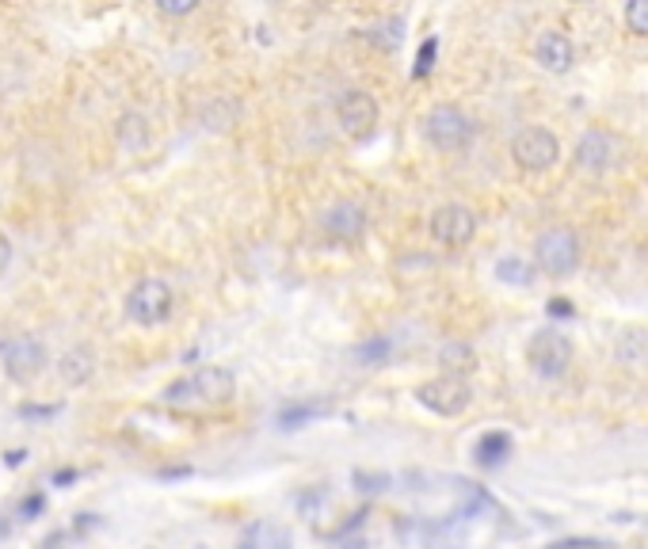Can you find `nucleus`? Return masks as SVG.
<instances>
[{
  "label": "nucleus",
  "mask_w": 648,
  "mask_h": 549,
  "mask_svg": "<svg viewBox=\"0 0 648 549\" xmlns=\"http://www.w3.org/2000/svg\"><path fill=\"white\" fill-rule=\"evenodd\" d=\"M579 256H584V244H579L576 229L557 225L546 229V233L534 241V267L541 274H553V279H564L579 267Z\"/></svg>",
  "instance_id": "obj_2"
},
{
  "label": "nucleus",
  "mask_w": 648,
  "mask_h": 549,
  "mask_svg": "<svg viewBox=\"0 0 648 549\" xmlns=\"http://www.w3.org/2000/svg\"><path fill=\"white\" fill-rule=\"evenodd\" d=\"M172 305H175V297H172V286H168L164 279H137L134 286H130V294H126V317L134 320V325H142V328H157V325H164L168 317H172Z\"/></svg>",
  "instance_id": "obj_5"
},
{
  "label": "nucleus",
  "mask_w": 648,
  "mask_h": 549,
  "mask_svg": "<svg viewBox=\"0 0 648 549\" xmlns=\"http://www.w3.org/2000/svg\"><path fill=\"white\" fill-rule=\"evenodd\" d=\"M579 4H584V0H579Z\"/></svg>",
  "instance_id": "obj_28"
},
{
  "label": "nucleus",
  "mask_w": 648,
  "mask_h": 549,
  "mask_svg": "<svg viewBox=\"0 0 648 549\" xmlns=\"http://www.w3.org/2000/svg\"><path fill=\"white\" fill-rule=\"evenodd\" d=\"M320 412H325V404H320V408H309V404H294V408L282 412L279 424L286 427V431H294V427L302 424V419H313V416H320Z\"/></svg>",
  "instance_id": "obj_19"
},
{
  "label": "nucleus",
  "mask_w": 648,
  "mask_h": 549,
  "mask_svg": "<svg viewBox=\"0 0 648 549\" xmlns=\"http://www.w3.org/2000/svg\"><path fill=\"white\" fill-rule=\"evenodd\" d=\"M320 229H325V236H332V241L355 244L363 241L366 233V210L358 203H335L320 213Z\"/></svg>",
  "instance_id": "obj_12"
},
{
  "label": "nucleus",
  "mask_w": 648,
  "mask_h": 549,
  "mask_svg": "<svg viewBox=\"0 0 648 549\" xmlns=\"http://www.w3.org/2000/svg\"><path fill=\"white\" fill-rule=\"evenodd\" d=\"M198 4H203V0H157V8L168 20H183V15H191Z\"/></svg>",
  "instance_id": "obj_21"
},
{
  "label": "nucleus",
  "mask_w": 648,
  "mask_h": 549,
  "mask_svg": "<svg viewBox=\"0 0 648 549\" xmlns=\"http://www.w3.org/2000/svg\"><path fill=\"white\" fill-rule=\"evenodd\" d=\"M424 134H427V142H431L435 149L462 152V149H469L473 137H477V122H473L469 114L462 111V107L442 103V107H431V111H427Z\"/></svg>",
  "instance_id": "obj_3"
},
{
  "label": "nucleus",
  "mask_w": 648,
  "mask_h": 549,
  "mask_svg": "<svg viewBox=\"0 0 648 549\" xmlns=\"http://www.w3.org/2000/svg\"><path fill=\"white\" fill-rule=\"evenodd\" d=\"M625 27L633 35H648V0H625Z\"/></svg>",
  "instance_id": "obj_18"
},
{
  "label": "nucleus",
  "mask_w": 648,
  "mask_h": 549,
  "mask_svg": "<svg viewBox=\"0 0 648 549\" xmlns=\"http://www.w3.org/2000/svg\"><path fill=\"white\" fill-rule=\"evenodd\" d=\"M508 454H511V439H508L503 431H492V435H485V439L477 442V462H480V465L503 462Z\"/></svg>",
  "instance_id": "obj_17"
},
{
  "label": "nucleus",
  "mask_w": 648,
  "mask_h": 549,
  "mask_svg": "<svg viewBox=\"0 0 648 549\" xmlns=\"http://www.w3.org/2000/svg\"><path fill=\"white\" fill-rule=\"evenodd\" d=\"M42 496H27V500H23L20 503V518H35L38 515V511H42Z\"/></svg>",
  "instance_id": "obj_23"
},
{
  "label": "nucleus",
  "mask_w": 648,
  "mask_h": 549,
  "mask_svg": "<svg viewBox=\"0 0 648 549\" xmlns=\"http://www.w3.org/2000/svg\"><path fill=\"white\" fill-rule=\"evenodd\" d=\"M572 355H576V347H572V340L561 332V328H538V332L526 340V363H530V370L538 374V378H564L572 366Z\"/></svg>",
  "instance_id": "obj_4"
},
{
  "label": "nucleus",
  "mask_w": 648,
  "mask_h": 549,
  "mask_svg": "<svg viewBox=\"0 0 648 549\" xmlns=\"http://www.w3.org/2000/svg\"><path fill=\"white\" fill-rule=\"evenodd\" d=\"M416 401L431 408L435 416H462L473 404V386L457 374H439V378L416 386Z\"/></svg>",
  "instance_id": "obj_6"
},
{
  "label": "nucleus",
  "mask_w": 648,
  "mask_h": 549,
  "mask_svg": "<svg viewBox=\"0 0 648 549\" xmlns=\"http://www.w3.org/2000/svg\"><path fill=\"white\" fill-rule=\"evenodd\" d=\"M579 172H607L610 164L618 160V137L607 134V130H587L584 137L576 142V152H572Z\"/></svg>",
  "instance_id": "obj_11"
},
{
  "label": "nucleus",
  "mask_w": 648,
  "mask_h": 549,
  "mask_svg": "<svg viewBox=\"0 0 648 549\" xmlns=\"http://www.w3.org/2000/svg\"><path fill=\"white\" fill-rule=\"evenodd\" d=\"M427 229H431V236L442 244V248H465V244L477 236V213L462 203H447L431 213Z\"/></svg>",
  "instance_id": "obj_8"
},
{
  "label": "nucleus",
  "mask_w": 648,
  "mask_h": 549,
  "mask_svg": "<svg viewBox=\"0 0 648 549\" xmlns=\"http://www.w3.org/2000/svg\"><path fill=\"white\" fill-rule=\"evenodd\" d=\"M91 374H96V355H91V347H69L65 355L58 358V378L65 381L69 389L88 386Z\"/></svg>",
  "instance_id": "obj_14"
},
{
  "label": "nucleus",
  "mask_w": 648,
  "mask_h": 549,
  "mask_svg": "<svg viewBox=\"0 0 648 549\" xmlns=\"http://www.w3.org/2000/svg\"><path fill=\"white\" fill-rule=\"evenodd\" d=\"M439 366H442V374H457V378H465V374L477 366V355H473L469 343L454 340V343H447V347L439 351Z\"/></svg>",
  "instance_id": "obj_15"
},
{
  "label": "nucleus",
  "mask_w": 648,
  "mask_h": 549,
  "mask_svg": "<svg viewBox=\"0 0 648 549\" xmlns=\"http://www.w3.org/2000/svg\"><path fill=\"white\" fill-rule=\"evenodd\" d=\"M549 313H561V317H568V302H564V297H557V302H549Z\"/></svg>",
  "instance_id": "obj_26"
},
{
  "label": "nucleus",
  "mask_w": 648,
  "mask_h": 549,
  "mask_svg": "<svg viewBox=\"0 0 648 549\" xmlns=\"http://www.w3.org/2000/svg\"><path fill=\"white\" fill-rule=\"evenodd\" d=\"M534 61H538L546 73L561 76L576 65V46H572V38L561 35V30H546V35L534 42Z\"/></svg>",
  "instance_id": "obj_13"
},
{
  "label": "nucleus",
  "mask_w": 648,
  "mask_h": 549,
  "mask_svg": "<svg viewBox=\"0 0 648 549\" xmlns=\"http://www.w3.org/2000/svg\"><path fill=\"white\" fill-rule=\"evenodd\" d=\"M4 462H8V465H23V462H27V454H23V450H8Z\"/></svg>",
  "instance_id": "obj_27"
},
{
  "label": "nucleus",
  "mask_w": 648,
  "mask_h": 549,
  "mask_svg": "<svg viewBox=\"0 0 648 549\" xmlns=\"http://www.w3.org/2000/svg\"><path fill=\"white\" fill-rule=\"evenodd\" d=\"M0 358H4V370L12 374V378L27 381V378H35V374H42L46 347H42V340H35V335H15L12 343L0 347Z\"/></svg>",
  "instance_id": "obj_10"
},
{
  "label": "nucleus",
  "mask_w": 648,
  "mask_h": 549,
  "mask_svg": "<svg viewBox=\"0 0 648 549\" xmlns=\"http://www.w3.org/2000/svg\"><path fill=\"white\" fill-rule=\"evenodd\" d=\"M8 264H12V244H8V236L0 233V274L8 271Z\"/></svg>",
  "instance_id": "obj_25"
},
{
  "label": "nucleus",
  "mask_w": 648,
  "mask_h": 549,
  "mask_svg": "<svg viewBox=\"0 0 648 549\" xmlns=\"http://www.w3.org/2000/svg\"><path fill=\"white\" fill-rule=\"evenodd\" d=\"M355 355H358V363H366V366H378V363H386V355H389V343H386V340L363 343V347H358Z\"/></svg>",
  "instance_id": "obj_20"
},
{
  "label": "nucleus",
  "mask_w": 648,
  "mask_h": 549,
  "mask_svg": "<svg viewBox=\"0 0 648 549\" xmlns=\"http://www.w3.org/2000/svg\"><path fill=\"white\" fill-rule=\"evenodd\" d=\"M427 65H435V38H427L424 50H419V65H416V76L427 73Z\"/></svg>",
  "instance_id": "obj_22"
},
{
  "label": "nucleus",
  "mask_w": 648,
  "mask_h": 549,
  "mask_svg": "<svg viewBox=\"0 0 648 549\" xmlns=\"http://www.w3.org/2000/svg\"><path fill=\"white\" fill-rule=\"evenodd\" d=\"M335 119H340L343 134L355 137V142H363V137H370L374 130H378V99L363 88L343 91L340 103H335Z\"/></svg>",
  "instance_id": "obj_9"
},
{
  "label": "nucleus",
  "mask_w": 648,
  "mask_h": 549,
  "mask_svg": "<svg viewBox=\"0 0 648 549\" xmlns=\"http://www.w3.org/2000/svg\"><path fill=\"white\" fill-rule=\"evenodd\" d=\"M496 279L508 282V286H530L534 267L526 264V259H518V256H503L500 264H496Z\"/></svg>",
  "instance_id": "obj_16"
},
{
  "label": "nucleus",
  "mask_w": 648,
  "mask_h": 549,
  "mask_svg": "<svg viewBox=\"0 0 648 549\" xmlns=\"http://www.w3.org/2000/svg\"><path fill=\"white\" fill-rule=\"evenodd\" d=\"M236 393V378L225 366H198V370L183 374V378L168 381L160 389V401L172 408H218L229 404Z\"/></svg>",
  "instance_id": "obj_1"
},
{
  "label": "nucleus",
  "mask_w": 648,
  "mask_h": 549,
  "mask_svg": "<svg viewBox=\"0 0 648 549\" xmlns=\"http://www.w3.org/2000/svg\"><path fill=\"white\" fill-rule=\"evenodd\" d=\"M511 160L523 172H546V168H553L561 160V142L546 126H526L511 137Z\"/></svg>",
  "instance_id": "obj_7"
},
{
  "label": "nucleus",
  "mask_w": 648,
  "mask_h": 549,
  "mask_svg": "<svg viewBox=\"0 0 648 549\" xmlns=\"http://www.w3.org/2000/svg\"><path fill=\"white\" fill-rule=\"evenodd\" d=\"M65 538H69L65 530H53V534H46L42 546H38V549H65Z\"/></svg>",
  "instance_id": "obj_24"
}]
</instances>
